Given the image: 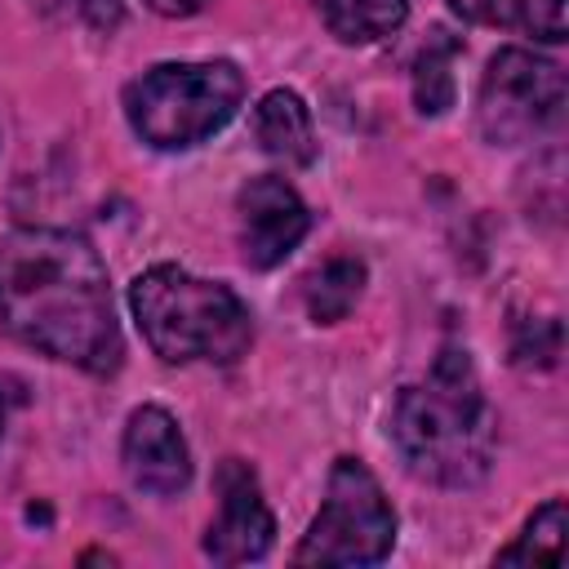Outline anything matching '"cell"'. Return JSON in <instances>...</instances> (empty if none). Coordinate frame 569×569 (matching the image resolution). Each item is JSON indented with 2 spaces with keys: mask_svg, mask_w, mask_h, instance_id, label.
<instances>
[{
  "mask_svg": "<svg viewBox=\"0 0 569 569\" xmlns=\"http://www.w3.org/2000/svg\"><path fill=\"white\" fill-rule=\"evenodd\" d=\"M560 560H565V502L551 498L525 520L520 538L498 551V565H560Z\"/></svg>",
  "mask_w": 569,
  "mask_h": 569,
  "instance_id": "cell-15",
  "label": "cell"
},
{
  "mask_svg": "<svg viewBox=\"0 0 569 569\" xmlns=\"http://www.w3.org/2000/svg\"><path fill=\"white\" fill-rule=\"evenodd\" d=\"M129 311L164 365H236L253 342V316L240 293L173 262H156L129 284Z\"/></svg>",
  "mask_w": 569,
  "mask_h": 569,
  "instance_id": "cell-3",
  "label": "cell"
},
{
  "mask_svg": "<svg viewBox=\"0 0 569 569\" xmlns=\"http://www.w3.org/2000/svg\"><path fill=\"white\" fill-rule=\"evenodd\" d=\"M565 71L551 58H538L529 49H498L485 67L480 98H476V124L485 142L493 147H520L533 142L565 120Z\"/></svg>",
  "mask_w": 569,
  "mask_h": 569,
  "instance_id": "cell-6",
  "label": "cell"
},
{
  "mask_svg": "<svg viewBox=\"0 0 569 569\" xmlns=\"http://www.w3.org/2000/svg\"><path fill=\"white\" fill-rule=\"evenodd\" d=\"M325 27L342 44H369L405 27L409 0H316Z\"/></svg>",
  "mask_w": 569,
  "mask_h": 569,
  "instance_id": "cell-12",
  "label": "cell"
},
{
  "mask_svg": "<svg viewBox=\"0 0 569 569\" xmlns=\"http://www.w3.org/2000/svg\"><path fill=\"white\" fill-rule=\"evenodd\" d=\"M0 329L93 378L124 360L107 267L76 231L18 227L0 240Z\"/></svg>",
  "mask_w": 569,
  "mask_h": 569,
  "instance_id": "cell-1",
  "label": "cell"
},
{
  "mask_svg": "<svg viewBox=\"0 0 569 569\" xmlns=\"http://www.w3.org/2000/svg\"><path fill=\"white\" fill-rule=\"evenodd\" d=\"M276 542V516L258 489L249 462L227 458L218 467V520L204 533V556L213 565H249L262 560Z\"/></svg>",
  "mask_w": 569,
  "mask_h": 569,
  "instance_id": "cell-7",
  "label": "cell"
},
{
  "mask_svg": "<svg viewBox=\"0 0 569 569\" xmlns=\"http://www.w3.org/2000/svg\"><path fill=\"white\" fill-rule=\"evenodd\" d=\"M396 547V511L382 498V485L360 458H338L325 485V502L307 525L293 565H378Z\"/></svg>",
  "mask_w": 569,
  "mask_h": 569,
  "instance_id": "cell-5",
  "label": "cell"
},
{
  "mask_svg": "<svg viewBox=\"0 0 569 569\" xmlns=\"http://www.w3.org/2000/svg\"><path fill=\"white\" fill-rule=\"evenodd\" d=\"M365 262L360 258H329L311 280H307V311L316 325H338L351 316V307L365 293Z\"/></svg>",
  "mask_w": 569,
  "mask_h": 569,
  "instance_id": "cell-13",
  "label": "cell"
},
{
  "mask_svg": "<svg viewBox=\"0 0 569 569\" xmlns=\"http://www.w3.org/2000/svg\"><path fill=\"white\" fill-rule=\"evenodd\" d=\"M151 13H160V18H191V13H200L209 0H142Z\"/></svg>",
  "mask_w": 569,
  "mask_h": 569,
  "instance_id": "cell-18",
  "label": "cell"
},
{
  "mask_svg": "<svg viewBox=\"0 0 569 569\" xmlns=\"http://www.w3.org/2000/svg\"><path fill=\"white\" fill-rule=\"evenodd\" d=\"M391 440L418 480L467 489L493 462V409L480 391L476 365L462 347H445L427 373L396 396Z\"/></svg>",
  "mask_w": 569,
  "mask_h": 569,
  "instance_id": "cell-2",
  "label": "cell"
},
{
  "mask_svg": "<svg viewBox=\"0 0 569 569\" xmlns=\"http://www.w3.org/2000/svg\"><path fill=\"white\" fill-rule=\"evenodd\" d=\"M0 142H4V138H0Z\"/></svg>",
  "mask_w": 569,
  "mask_h": 569,
  "instance_id": "cell-21",
  "label": "cell"
},
{
  "mask_svg": "<svg viewBox=\"0 0 569 569\" xmlns=\"http://www.w3.org/2000/svg\"><path fill=\"white\" fill-rule=\"evenodd\" d=\"M244 98V76L227 58L209 62H156L124 89V116L133 133L156 151H182L218 133Z\"/></svg>",
  "mask_w": 569,
  "mask_h": 569,
  "instance_id": "cell-4",
  "label": "cell"
},
{
  "mask_svg": "<svg viewBox=\"0 0 569 569\" xmlns=\"http://www.w3.org/2000/svg\"><path fill=\"white\" fill-rule=\"evenodd\" d=\"M236 213H240V258L253 271L280 267L311 227L302 196L276 173L249 178L236 196Z\"/></svg>",
  "mask_w": 569,
  "mask_h": 569,
  "instance_id": "cell-8",
  "label": "cell"
},
{
  "mask_svg": "<svg viewBox=\"0 0 569 569\" xmlns=\"http://www.w3.org/2000/svg\"><path fill=\"white\" fill-rule=\"evenodd\" d=\"M0 436H4V405H0Z\"/></svg>",
  "mask_w": 569,
  "mask_h": 569,
  "instance_id": "cell-20",
  "label": "cell"
},
{
  "mask_svg": "<svg viewBox=\"0 0 569 569\" xmlns=\"http://www.w3.org/2000/svg\"><path fill=\"white\" fill-rule=\"evenodd\" d=\"M453 53L458 40L449 31H431L413 62V107L422 116H445L453 107Z\"/></svg>",
  "mask_w": 569,
  "mask_h": 569,
  "instance_id": "cell-14",
  "label": "cell"
},
{
  "mask_svg": "<svg viewBox=\"0 0 569 569\" xmlns=\"http://www.w3.org/2000/svg\"><path fill=\"white\" fill-rule=\"evenodd\" d=\"M253 133L262 142L267 156L284 160V164H311L320 142H316V124H311V107L293 93V89H271L258 98L253 107Z\"/></svg>",
  "mask_w": 569,
  "mask_h": 569,
  "instance_id": "cell-10",
  "label": "cell"
},
{
  "mask_svg": "<svg viewBox=\"0 0 569 569\" xmlns=\"http://www.w3.org/2000/svg\"><path fill=\"white\" fill-rule=\"evenodd\" d=\"M120 458L129 480L142 493L156 498H173L191 485V449L178 431V422L160 409V405H138L124 422V440H120Z\"/></svg>",
  "mask_w": 569,
  "mask_h": 569,
  "instance_id": "cell-9",
  "label": "cell"
},
{
  "mask_svg": "<svg viewBox=\"0 0 569 569\" xmlns=\"http://www.w3.org/2000/svg\"><path fill=\"white\" fill-rule=\"evenodd\" d=\"M80 9H84V18H89V27H98V31H111V27H120V0H80Z\"/></svg>",
  "mask_w": 569,
  "mask_h": 569,
  "instance_id": "cell-17",
  "label": "cell"
},
{
  "mask_svg": "<svg viewBox=\"0 0 569 569\" xmlns=\"http://www.w3.org/2000/svg\"><path fill=\"white\" fill-rule=\"evenodd\" d=\"M449 9L480 27H516L547 44L565 40V0H449Z\"/></svg>",
  "mask_w": 569,
  "mask_h": 569,
  "instance_id": "cell-11",
  "label": "cell"
},
{
  "mask_svg": "<svg viewBox=\"0 0 569 569\" xmlns=\"http://www.w3.org/2000/svg\"><path fill=\"white\" fill-rule=\"evenodd\" d=\"M31 4H36V9H40V13H53V9H58V4H62V0H31Z\"/></svg>",
  "mask_w": 569,
  "mask_h": 569,
  "instance_id": "cell-19",
  "label": "cell"
},
{
  "mask_svg": "<svg viewBox=\"0 0 569 569\" xmlns=\"http://www.w3.org/2000/svg\"><path fill=\"white\" fill-rule=\"evenodd\" d=\"M516 365H556L560 356V325L556 320H520L511 338Z\"/></svg>",
  "mask_w": 569,
  "mask_h": 569,
  "instance_id": "cell-16",
  "label": "cell"
}]
</instances>
